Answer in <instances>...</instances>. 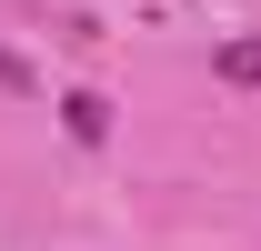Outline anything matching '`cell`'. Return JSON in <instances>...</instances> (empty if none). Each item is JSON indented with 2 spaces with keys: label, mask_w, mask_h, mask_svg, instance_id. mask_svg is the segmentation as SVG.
<instances>
[{
  "label": "cell",
  "mask_w": 261,
  "mask_h": 251,
  "mask_svg": "<svg viewBox=\"0 0 261 251\" xmlns=\"http://www.w3.org/2000/svg\"><path fill=\"white\" fill-rule=\"evenodd\" d=\"M61 131L81 141V151H100V141H111V101H100V91H70L61 101Z\"/></svg>",
  "instance_id": "obj_1"
},
{
  "label": "cell",
  "mask_w": 261,
  "mask_h": 251,
  "mask_svg": "<svg viewBox=\"0 0 261 251\" xmlns=\"http://www.w3.org/2000/svg\"><path fill=\"white\" fill-rule=\"evenodd\" d=\"M231 81V91H261V31H241V40H221V61H211Z\"/></svg>",
  "instance_id": "obj_2"
},
{
  "label": "cell",
  "mask_w": 261,
  "mask_h": 251,
  "mask_svg": "<svg viewBox=\"0 0 261 251\" xmlns=\"http://www.w3.org/2000/svg\"><path fill=\"white\" fill-rule=\"evenodd\" d=\"M0 91H31V70H20V61H10V51H0Z\"/></svg>",
  "instance_id": "obj_3"
}]
</instances>
